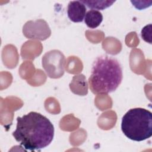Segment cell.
<instances>
[{
	"label": "cell",
	"mask_w": 152,
	"mask_h": 152,
	"mask_svg": "<svg viewBox=\"0 0 152 152\" xmlns=\"http://www.w3.org/2000/svg\"><path fill=\"white\" fill-rule=\"evenodd\" d=\"M103 21L102 14L97 11L89 10L85 15L84 22L87 26L90 28H95L100 26Z\"/></svg>",
	"instance_id": "7"
},
{
	"label": "cell",
	"mask_w": 152,
	"mask_h": 152,
	"mask_svg": "<svg viewBox=\"0 0 152 152\" xmlns=\"http://www.w3.org/2000/svg\"><path fill=\"white\" fill-rule=\"evenodd\" d=\"M65 58L58 50L46 52L42 58V66L48 75L52 78H58L64 74Z\"/></svg>",
	"instance_id": "4"
},
{
	"label": "cell",
	"mask_w": 152,
	"mask_h": 152,
	"mask_svg": "<svg viewBox=\"0 0 152 152\" xmlns=\"http://www.w3.org/2000/svg\"><path fill=\"white\" fill-rule=\"evenodd\" d=\"M142 39L149 43H151V24L145 26L141 30Z\"/></svg>",
	"instance_id": "9"
},
{
	"label": "cell",
	"mask_w": 152,
	"mask_h": 152,
	"mask_svg": "<svg viewBox=\"0 0 152 152\" xmlns=\"http://www.w3.org/2000/svg\"><path fill=\"white\" fill-rule=\"evenodd\" d=\"M23 34L28 39L43 40L50 35V30L47 23L43 20L27 21L23 26Z\"/></svg>",
	"instance_id": "5"
},
{
	"label": "cell",
	"mask_w": 152,
	"mask_h": 152,
	"mask_svg": "<svg viewBox=\"0 0 152 152\" xmlns=\"http://www.w3.org/2000/svg\"><path fill=\"white\" fill-rule=\"evenodd\" d=\"M86 11V5L80 1H72L68 3L67 14L72 22H82L84 19Z\"/></svg>",
	"instance_id": "6"
},
{
	"label": "cell",
	"mask_w": 152,
	"mask_h": 152,
	"mask_svg": "<svg viewBox=\"0 0 152 152\" xmlns=\"http://www.w3.org/2000/svg\"><path fill=\"white\" fill-rule=\"evenodd\" d=\"M12 136L26 150H40L52 141L54 126L46 116L30 112L22 117H17Z\"/></svg>",
	"instance_id": "1"
},
{
	"label": "cell",
	"mask_w": 152,
	"mask_h": 152,
	"mask_svg": "<svg viewBox=\"0 0 152 152\" xmlns=\"http://www.w3.org/2000/svg\"><path fill=\"white\" fill-rule=\"evenodd\" d=\"M121 129L129 139L142 141L152 135V113L145 109H129L122 117Z\"/></svg>",
	"instance_id": "3"
},
{
	"label": "cell",
	"mask_w": 152,
	"mask_h": 152,
	"mask_svg": "<svg viewBox=\"0 0 152 152\" xmlns=\"http://www.w3.org/2000/svg\"><path fill=\"white\" fill-rule=\"evenodd\" d=\"M122 80V69L119 61L103 55L93 62L88 78L89 87L96 94H108L116 90Z\"/></svg>",
	"instance_id": "2"
},
{
	"label": "cell",
	"mask_w": 152,
	"mask_h": 152,
	"mask_svg": "<svg viewBox=\"0 0 152 152\" xmlns=\"http://www.w3.org/2000/svg\"><path fill=\"white\" fill-rule=\"evenodd\" d=\"M85 5H86L89 8L93 10H103L110 7L115 1H80Z\"/></svg>",
	"instance_id": "8"
}]
</instances>
